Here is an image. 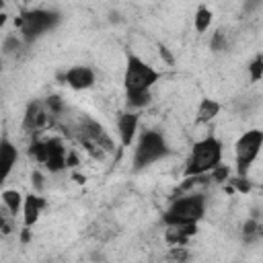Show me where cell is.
<instances>
[{
	"mask_svg": "<svg viewBox=\"0 0 263 263\" xmlns=\"http://www.w3.org/2000/svg\"><path fill=\"white\" fill-rule=\"evenodd\" d=\"M220 162H222V144L214 136H208L193 146L191 156L185 166V175L193 177V175L212 173Z\"/></svg>",
	"mask_w": 263,
	"mask_h": 263,
	"instance_id": "obj_1",
	"label": "cell"
},
{
	"mask_svg": "<svg viewBox=\"0 0 263 263\" xmlns=\"http://www.w3.org/2000/svg\"><path fill=\"white\" fill-rule=\"evenodd\" d=\"M78 140L84 146V150L92 156V158H105V154L113 152V140L107 136V132L103 129V125H99L97 121L84 117L78 125Z\"/></svg>",
	"mask_w": 263,
	"mask_h": 263,
	"instance_id": "obj_2",
	"label": "cell"
},
{
	"mask_svg": "<svg viewBox=\"0 0 263 263\" xmlns=\"http://www.w3.org/2000/svg\"><path fill=\"white\" fill-rule=\"evenodd\" d=\"M205 203L201 195H185L177 197L171 208L164 212V224L175 226V224H197V220L203 216Z\"/></svg>",
	"mask_w": 263,
	"mask_h": 263,
	"instance_id": "obj_3",
	"label": "cell"
},
{
	"mask_svg": "<svg viewBox=\"0 0 263 263\" xmlns=\"http://www.w3.org/2000/svg\"><path fill=\"white\" fill-rule=\"evenodd\" d=\"M58 23H60V14L58 12L35 8V10H29V12L21 14V18L16 21V27L23 33V39L27 43H31V41L39 39L43 33L51 31Z\"/></svg>",
	"mask_w": 263,
	"mask_h": 263,
	"instance_id": "obj_4",
	"label": "cell"
},
{
	"mask_svg": "<svg viewBox=\"0 0 263 263\" xmlns=\"http://www.w3.org/2000/svg\"><path fill=\"white\" fill-rule=\"evenodd\" d=\"M29 156H33L37 162H41L47 171L51 173H58L62 168L68 166L66 158V148L60 140L55 138H49V140H35L31 146H29Z\"/></svg>",
	"mask_w": 263,
	"mask_h": 263,
	"instance_id": "obj_5",
	"label": "cell"
},
{
	"mask_svg": "<svg viewBox=\"0 0 263 263\" xmlns=\"http://www.w3.org/2000/svg\"><path fill=\"white\" fill-rule=\"evenodd\" d=\"M168 148H166V142L162 138L160 132H154V129H148L142 134L138 146H136V154H134V168L136 171H142L146 168L148 164L160 160L162 156H166Z\"/></svg>",
	"mask_w": 263,
	"mask_h": 263,
	"instance_id": "obj_6",
	"label": "cell"
},
{
	"mask_svg": "<svg viewBox=\"0 0 263 263\" xmlns=\"http://www.w3.org/2000/svg\"><path fill=\"white\" fill-rule=\"evenodd\" d=\"M158 78H160V74L146 62H142L140 58H136V55L127 58V66H125V74H123L125 92L150 90V86L156 84Z\"/></svg>",
	"mask_w": 263,
	"mask_h": 263,
	"instance_id": "obj_7",
	"label": "cell"
},
{
	"mask_svg": "<svg viewBox=\"0 0 263 263\" xmlns=\"http://www.w3.org/2000/svg\"><path fill=\"white\" fill-rule=\"evenodd\" d=\"M263 148V129H249L245 132L236 144H234V152H236V173L240 177H247L251 164L255 162V158L259 156Z\"/></svg>",
	"mask_w": 263,
	"mask_h": 263,
	"instance_id": "obj_8",
	"label": "cell"
},
{
	"mask_svg": "<svg viewBox=\"0 0 263 263\" xmlns=\"http://www.w3.org/2000/svg\"><path fill=\"white\" fill-rule=\"evenodd\" d=\"M51 117H55L45 103H39V101H33L29 103L27 111H25V117H23V129L29 132V134H39L41 129H45L47 125H51Z\"/></svg>",
	"mask_w": 263,
	"mask_h": 263,
	"instance_id": "obj_9",
	"label": "cell"
},
{
	"mask_svg": "<svg viewBox=\"0 0 263 263\" xmlns=\"http://www.w3.org/2000/svg\"><path fill=\"white\" fill-rule=\"evenodd\" d=\"M68 86H72L74 90H84V88H90L95 84V72L88 68V66H74L70 68L64 76Z\"/></svg>",
	"mask_w": 263,
	"mask_h": 263,
	"instance_id": "obj_10",
	"label": "cell"
},
{
	"mask_svg": "<svg viewBox=\"0 0 263 263\" xmlns=\"http://www.w3.org/2000/svg\"><path fill=\"white\" fill-rule=\"evenodd\" d=\"M117 129H119L121 144L129 146L134 142V138H136V132H138V115L132 113V111L121 113L119 119H117Z\"/></svg>",
	"mask_w": 263,
	"mask_h": 263,
	"instance_id": "obj_11",
	"label": "cell"
},
{
	"mask_svg": "<svg viewBox=\"0 0 263 263\" xmlns=\"http://www.w3.org/2000/svg\"><path fill=\"white\" fill-rule=\"evenodd\" d=\"M45 208V199L39 197V195H27L25 197V203H23V222L25 226H33L37 220H39V214L41 210Z\"/></svg>",
	"mask_w": 263,
	"mask_h": 263,
	"instance_id": "obj_12",
	"label": "cell"
},
{
	"mask_svg": "<svg viewBox=\"0 0 263 263\" xmlns=\"http://www.w3.org/2000/svg\"><path fill=\"white\" fill-rule=\"evenodd\" d=\"M195 234V224H175L166 230V240L171 245H185L189 236Z\"/></svg>",
	"mask_w": 263,
	"mask_h": 263,
	"instance_id": "obj_13",
	"label": "cell"
},
{
	"mask_svg": "<svg viewBox=\"0 0 263 263\" xmlns=\"http://www.w3.org/2000/svg\"><path fill=\"white\" fill-rule=\"evenodd\" d=\"M0 154H2V179H6V177H8V173L12 171L14 162H16L18 152H16V148H14V146L4 138V140L0 142Z\"/></svg>",
	"mask_w": 263,
	"mask_h": 263,
	"instance_id": "obj_14",
	"label": "cell"
},
{
	"mask_svg": "<svg viewBox=\"0 0 263 263\" xmlns=\"http://www.w3.org/2000/svg\"><path fill=\"white\" fill-rule=\"evenodd\" d=\"M218 113H220V103H216L214 99H201V101H199V107H197L195 121H197V123H208V121H212Z\"/></svg>",
	"mask_w": 263,
	"mask_h": 263,
	"instance_id": "obj_15",
	"label": "cell"
},
{
	"mask_svg": "<svg viewBox=\"0 0 263 263\" xmlns=\"http://www.w3.org/2000/svg\"><path fill=\"white\" fill-rule=\"evenodd\" d=\"M2 203L6 205V210H8L10 214H18V210H21L23 203H25V199H23V195H21L16 189H4V191H2Z\"/></svg>",
	"mask_w": 263,
	"mask_h": 263,
	"instance_id": "obj_16",
	"label": "cell"
},
{
	"mask_svg": "<svg viewBox=\"0 0 263 263\" xmlns=\"http://www.w3.org/2000/svg\"><path fill=\"white\" fill-rule=\"evenodd\" d=\"M212 23V12L205 8V6H199L197 12H195V18H193V25H195V31L197 33H205L208 27Z\"/></svg>",
	"mask_w": 263,
	"mask_h": 263,
	"instance_id": "obj_17",
	"label": "cell"
},
{
	"mask_svg": "<svg viewBox=\"0 0 263 263\" xmlns=\"http://www.w3.org/2000/svg\"><path fill=\"white\" fill-rule=\"evenodd\" d=\"M127 95V105L132 109H140V107H146L150 103V90H138V92H125Z\"/></svg>",
	"mask_w": 263,
	"mask_h": 263,
	"instance_id": "obj_18",
	"label": "cell"
},
{
	"mask_svg": "<svg viewBox=\"0 0 263 263\" xmlns=\"http://www.w3.org/2000/svg\"><path fill=\"white\" fill-rule=\"evenodd\" d=\"M242 236H245V240H253V238L261 236V224L255 218L247 220L245 226H242Z\"/></svg>",
	"mask_w": 263,
	"mask_h": 263,
	"instance_id": "obj_19",
	"label": "cell"
},
{
	"mask_svg": "<svg viewBox=\"0 0 263 263\" xmlns=\"http://www.w3.org/2000/svg\"><path fill=\"white\" fill-rule=\"evenodd\" d=\"M249 72H251V80H259V78H263V55H257L253 62H251V66H249Z\"/></svg>",
	"mask_w": 263,
	"mask_h": 263,
	"instance_id": "obj_20",
	"label": "cell"
},
{
	"mask_svg": "<svg viewBox=\"0 0 263 263\" xmlns=\"http://www.w3.org/2000/svg\"><path fill=\"white\" fill-rule=\"evenodd\" d=\"M228 175H230V168L224 166V164H218V166L212 171V181H216V183H224V181H228Z\"/></svg>",
	"mask_w": 263,
	"mask_h": 263,
	"instance_id": "obj_21",
	"label": "cell"
},
{
	"mask_svg": "<svg viewBox=\"0 0 263 263\" xmlns=\"http://www.w3.org/2000/svg\"><path fill=\"white\" fill-rule=\"evenodd\" d=\"M45 105H47V109H49L53 115H60V113H62V109H64V105H62V99H60V97H47V99H45Z\"/></svg>",
	"mask_w": 263,
	"mask_h": 263,
	"instance_id": "obj_22",
	"label": "cell"
},
{
	"mask_svg": "<svg viewBox=\"0 0 263 263\" xmlns=\"http://www.w3.org/2000/svg\"><path fill=\"white\" fill-rule=\"evenodd\" d=\"M226 45V39H224V33L222 31H216L214 37H212V49L214 51H222Z\"/></svg>",
	"mask_w": 263,
	"mask_h": 263,
	"instance_id": "obj_23",
	"label": "cell"
},
{
	"mask_svg": "<svg viewBox=\"0 0 263 263\" xmlns=\"http://www.w3.org/2000/svg\"><path fill=\"white\" fill-rule=\"evenodd\" d=\"M232 187H236L240 193H247V191L251 189V183H249L245 177H240V175H238L236 179H232ZM228 191H230V189H228Z\"/></svg>",
	"mask_w": 263,
	"mask_h": 263,
	"instance_id": "obj_24",
	"label": "cell"
},
{
	"mask_svg": "<svg viewBox=\"0 0 263 263\" xmlns=\"http://www.w3.org/2000/svg\"><path fill=\"white\" fill-rule=\"evenodd\" d=\"M16 47H18V39H16L14 35L6 37V41H4V53H10V51H14Z\"/></svg>",
	"mask_w": 263,
	"mask_h": 263,
	"instance_id": "obj_25",
	"label": "cell"
},
{
	"mask_svg": "<svg viewBox=\"0 0 263 263\" xmlns=\"http://www.w3.org/2000/svg\"><path fill=\"white\" fill-rule=\"evenodd\" d=\"M171 257H173V259H187V251H185V249H183L181 245H177V247L173 249Z\"/></svg>",
	"mask_w": 263,
	"mask_h": 263,
	"instance_id": "obj_26",
	"label": "cell"
},
{
	"mask_svg": "<svg viewBox=\"0 0 263 263\" xmlns=\"http://www.w3.org/2000/svg\"><path fill=\"white\" fill-rule=\"evenodd\" d=\"M31 181H33L35 189H39V191L43 189V177H41V173H37V171H35V173L31 175Z\"/></svg>",
	"mask_w": 263,
	"mask_h": 263,
	"instance_id": "obj_27",
	"label": "cell"
},
{
	"mask_svg": "<svg viewBox=\"0 0 263 263\" xmlns=\"http://www.w3.org/2000/svg\"><path fill=\"white\" fill-rule=\"evenodd\" d=\"M0 230H2V234H10V232H12V226L8 224V220H6V218H2V220H0Z\"/></svg>",
	"mask_w": 263,
	"mask_h": 263,
	"instance_id": "obj_28",
	"label": "cell"
},
{
	"mask_svg": "<svg viewBox=\"0 0 263 263\" xmlns=\"http://www.w3.org/2000/svg\"><path fill=\"white\" fill-rule=\"evenodd\" d=\"M160 55H162V60H166L168 64H173L175 60H173V55H171V51L166 49V47H160Z\"/></svg>",
	"mask_w": 263,
	"mask_h": 263,
	"instance_id": "obj_29",
	"label": "cell"
},
{
	"mask_svg": "<svg viewBox=\"0 0 263 263\" xmlns=\"http://www.w3.org/2000/svg\"><path fill=\"white\" fill-rule=\"evenodd\" d=\"M29 238H31V232H29V226H25V230L21 232V240L23 242H29Z\"/></svg>",
	"mask_w": 263,
	"mask_h": 263,
	"instance_id": "obj_30",
	"label": "cell"
},
{
	"mask_svg": "<svg viewBox=\"0 0 263 263\" xmlns=\"http://www.w3.org/2000/svg\"><path fill=\"white\" fill-rule=\"evenodd\" d=\"M66 162H68V166H74V164L78 162V158H76V154H68V158H66Z\"/></svg>",
	"mask_w": 263,
	"mask_h": 263,
	"instance_id": "obj_31",
	"label": "cell"
},
{
	"mask_svg": "<svg viewBox=\"0 0 263 263\" xmlns=\"http://www.w3.org/2000/svg\"><path fill=\"white\" fill-rule=\"evenodd\" d=\"M259 2H261V0H249V2H247V6H245V8H247V10H253V8H255V6H257V4H259Z\"/></svg>",
	"mask_w": 263,
	"mask_h": 263,
	"instance_id": "obj_32",
	"label": "cell"
}]
</instances>
